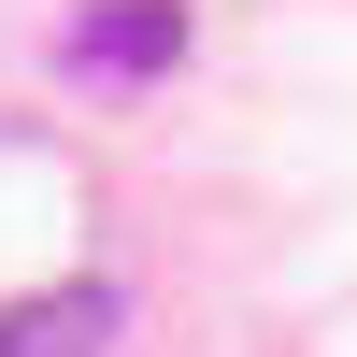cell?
Here are the masks:
<instances>
[{
  "label": "cell",
  "mask_w": 357,
  "mask_h": 357,
  "mask_svg": "<svg viewBox=\"0 0 357 357\" xmlns=\"http://www.w3.org/2000/svg\"><path fill=\"white\" fill-rule=\"evenodd\" d=\"M114 343V286H43V301H0V357H100Z\"/></svg>",
  "instance_id": "1"
},
{
  "label": "cell",
  "mask_w": 357,
  "mask_h": 357,
  "mask_svg": "<svg viewBox=\"0 0 357 357\" xmlns=\"http://www.w3.org/2000/svg\"><path fill=\"white\" fill-rule=\"evenodd\" d=\"M72 57H86V72H172V57H186V15H172V0L86 15V29H72Z\"/></svg>",
  "instance_id": "2"
}]
</instances>
